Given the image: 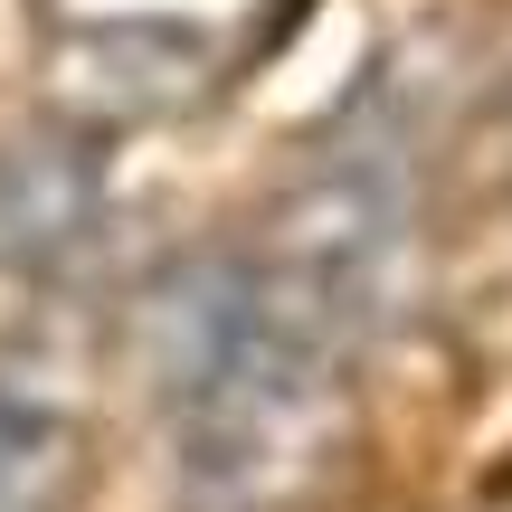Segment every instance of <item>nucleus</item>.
Here are the masks:
<instances>
[{"mask_svg": "<svg viewBox=\"0 0 512 512\" xmlns=\"http://www.w3.org/2000/svg\"><path fill=\"white\" fill-rule=\"evenodd\" d=\"M143 351H152V389L171 408L190 484L238 503L285 465L294 427L313 418V399L351 342L275 266L209 256L152 294Z\"/></svg>", "mask_w": 512, "mask_h": 512, "instance_id": "1", "label": "nucleus"}, {"mask_svg": "<svg viewBox=\"0 0 512 512\" xmlns=\"http://www.w3.org/2000/svg\"><path fill=\"white\" fill-rule=\"evenodd\" d=\"M105 181L76 143H0V275H38L86 247Z\"/></svg>", "mask_w": 512, "mask_h": 512, "instance_id": "2", "label": "nucleus"}, {"mask_svg": "<svg viewBox=\"0 0 512 512\" xmlns=\"http://www.w3.org/2000/svg\"><path fill=\"white\" fill-rule=\"evenodd\" d=\"M86 437L67 399L38 380H0V512H76Z\"/></svg>", "mask_w": 512, "mask_h": 512, "instance_id": "3", "label": "nucleus"}]
</instances>
